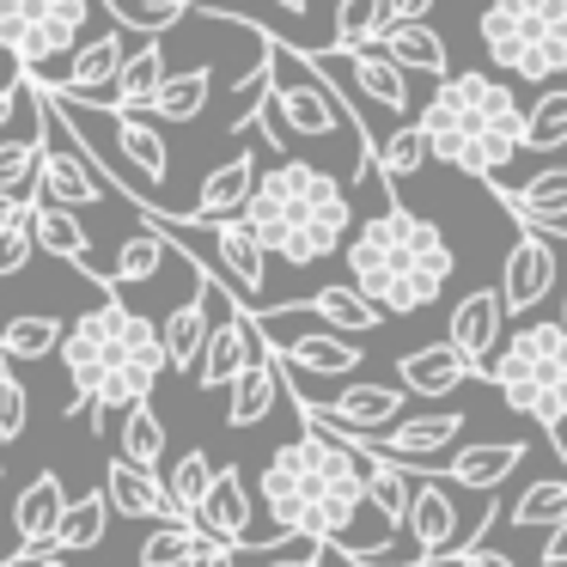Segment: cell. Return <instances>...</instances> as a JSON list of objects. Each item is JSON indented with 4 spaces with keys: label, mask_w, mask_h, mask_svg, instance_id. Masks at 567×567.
I'll return each mask as SVG.
<instances>
[{
    "label": "cell",
    "mask_w": 567,
    "mask_h": 567,
    "mask_svg": "<svg viewBox=\"0 0 567 567\" xmlns=\"http://www.w3.org/2000/svg\"><path fill=\"white\" fill-rule=\"evenodd\" d=\"M165 257H172V245H165L159 233H135V238H123V250H116L111 281L116 287H141V281H153V275L165 269Z\"/></svg>",
    "instance_id": "obj_43"
},
{
    "label": "cell",
    "mask_w": 567,
    "mask_h": 567,
    "mask_svg": "<svg viewBox=\"0 0 567 567\" xmlns=\"http://www.w3.org/2000/svg\"><path fill=\"white\" fill-rule=\"evenodd\" d=\"M257 354H262V336H257V323H250V306L226 311V318H214V336H208V354H202V367H196V384L202 391H233Z\"/></svg>",
    "instance_id": "obj_19"
},
{
    "label": "cell",
    "mask_w": 567,
    "mask_h": 567,
    "mask_svg": "<svg viewBox=\"0 0 567 567\" xmlns=\"http://www.w3.org/2000/svg\"><path fill=\"white\" fill-rule=\"evenodd\" d=\"M68 488L55 470H38V476L19 488L13 501V530H19V555H55V530H62L68 518Z\"/></svg>",
    "instance_id": "obj_20"
},
{
    "label": "cell",
    "mask_w": 567,
    "mask_h": 567,
    "mask_svg": "<svg viewBox=\"0 0 567 567\" xmlns=\"http://www.w3.org/2000/svg\"><path fill=\"white\" fill-rule=\"evenodd\" d=\"M257 336L281 354V367H293V372H318V379H348V372H360V342L342 330H257Z\"/></svg>",
    "instance_id": "obj_16"
},
{
    "label": "cell",
    "mask_w": 567,
    "mask_h": 567,
    "mask_svg": "<svg viewBox=\"0 0 567 567\" xmlns=\"http://www.w3.org/2000/svg\"><path fill=\"white\" fill-rule=\"evenodd\" d=\"M257 494L269 506L275 530L323 543L336 555L354 549V525L372 513L367 457L323 427H306L299 440L275 445L262 476H257Z\"/></svg>",
    "instance_id": "obj_1"
},
{
    "label": "cell",
    "mask_w": 567,
    "mask_h": 567,
    "mask_svg": "<svg viewBox=\"0 0 567 567\" xmlns=\"http://www.w3.org/2000/svg\"><path fill=\"white\" fill-rule=\"evenodd\" d=\"M306 311H311V318H323L330 330H342V336H367V330H379V323H384V311L372 306L367 293H354L348 281L342 287H318V293L306 299Z\"/></svg>",
    "instance_id": "obj_33"
},
{
    "label": "cell",
    "mask_w": 567,
    "mask_h": 567,
    "mask_svg": "<svg viewBox=\"0 0 567 567\" xmlns=\"http://www.w3.org/2000/svg\"><path fill=\"white\" fill-rule=\"evenodd\" d=\"M506 525H518V530H555V525H567V476H537L513 501Z\"/></svg>",
    "instance_id": "obj_35"
},
{
    "label": "cell",
    "mask_w": 567,
    "mask_h": 567,
    "mask_svg": "<svg viewBox=\"0 0 567 567\" xmlns=\"http://www.w3.org/2000/svg\"><path fill=\"white\" fill-rule=\"evenodd\" d=\"M311 62L330 68V74H348L372 104H384V111H391L396 123H409V111H415L409 74H403V68H396L384 50H311Z\"/></svg>",
    "instance_id": "obj_12"
},
{
    "label": "cell",
    "mask_w": 567,
    "mask_h": 567,
    "mask_svg": "<svg viewBox=\"0 0 567 567\" xmlns=\"http://www.w3.org/2000/svg\"><path fill=\"white\" fill-rule=\"evenodd\" d=\"M31 421V391L13 379V372H0V440H19Z\"/></svg>",
    "instance_id": "obj_45"
},
{
    "label": "cell",
    "mask_w": 567,
    "mask_h": 567,
    "mask_svg": "<svg viewBox=\"0 0 567 567\" xmlns=\"http://www.w3.org/2000/svg\"><path fill=\"white\" fill-rule=\"evenodd\" d=\"M543 567H567V525H555L543 537Z\"/></svg>",
    "instance_id": "obj_51"
},
{
    "label": "cell",
    "mask_w": 567,
    "mask_h": 567,
    "mask_svg": "<svg viewBox=\"0 0 567 567\" xmlns=\"http://www.w3.org/2000/svg\"><path fill=\"white\" fill-rule=\"evenodd\" d=\"M104 13H111L123 31H147V38H159V31H172L184 13H196V0H104Z\"/></svg>",
    "instance_id": "obj_40"
},
{
    "label": "cell",
    "mask_w": 567,
    "mask_h": 567,
    "mask_svg": "<svg viewBox=\"0 0 567 567\" xmlns=\"http://www.w3.org/2000/svg\"><path fill=\"white\" fill-rule=\"evenodd\" d=\"M31 214V202L25 196H0V233H7V226H19Z\"/></svg>",
    "instance_id": "obj_53"
},
{
    "label": "cell",
    "mask_w": 567,
    "mask_h": 567,
    "mask_svg": "<svg viewBox=\"0 0 567 567\" xmlns=\"http://www.w3.org/2000/svg\"><path fill=\"white\" fill-rule=\"evenodd\" d=\"M62 342H68V323L62 318H43V311H25V318L0 323V354H7V360L62 354Z\"/></svg>",
    "instance_id": "obj_34"
},
{
    "label": "cell",
    "mask_w": 567,
    "mask_h": 567,
    "mask_svg": "<svg viewBox=\"0 0 567 567\" xmlns=\"http://www.w3.org/2000/svg\"><path fill=\"white\" fill-rule=\"evenodd\" d=\"M433 13V0H384V25H421Z\"/></svg>",
    "instance_id": "obj_48"
},
{
    "label": "cell",
    "mask_w": 567,
    "mask_h": 567,
    "mask_svg": "<svg viewBox=\"0 0 567 567\" xmlns=\"http://www.w3.org/2000/svg\"><path fill=\"white\" fill-rule=\"evenodd\" d=\"M104 494H111V506L123 518H159V525L184 518L172 506V488L159 482V470H141V464H128V457H111V464H104Z\"/></svg>",
    "instance_id": "obj_23"
},
{
    "label": "cell",
    "mask_w": 567,
    "mask_h": 567,
    "mask_svg": "<svg viewBox=\"0 0 567 567\" xmlns=\"http://www.w3.org/2000/svg\"><path fill=\"white\" fill-rule=\"evenodd\" d=\"M409 567H452V561H409Z\"/></svg>",
    "instance_id": "obj_56"
},
{
    "label": "cell",
    "mask_w": 567,
    "mask_h": 567,
    "mask_svg": "<svg viewBox=\"0 0 567 567\" xmlns=\"http://www.w3.org/2000/svg\"><path fill=\"white\" fill-rule=\"evenodd\" d=\"M530 445L525 440H488V445H457L452 464L440 476H452V488H476V494H494L518 464H525Z\"/></svg>",
    "instance_id": "obj_25"
},
{
    "label": "cell",
    "mask_w": 567,
    "mask_h": 567,
    "mask_svg": "<svg viewBox=\"0 0 567 567\" xmlns=\"http://www.w3.org/2000/svg\"><path fill=\"white\" fill-rule=\"evenodd\" d=\"M31 250H38V238H31V226L19 220V226H7L0 233V275H19L31 262Z\"/></svg>",
    "instance_id": "obj_46"
},
{
    "label": "cell",
    "mask_w": 567,
    "mask_h": 567,
    "mask_svg": "<svg viewBox=\"0 0 567 567\" xmlns=\"http://www.w3.org/2000/svg\"><path fill=\"white\" fill-rule=\"evenodd\" d=\"M506 323H513V311H506L501 287H476V293H464L452 306V336H445V342H452L470 367L488 372V360L501 354V342H506V336H501Z\"/></svg>",
    "instance_id": "obj_17"
},
{
    "label": "cell",
    "mask_w": 567,
    "mask_h": 567,
    "mask_svg": "<svg viewBox=\"0 0 567 567\" xmlns=\"http://www.w3.org/2000/svg\"><path fill=\"white\" fill-rule=\"evenodd\" d=\"M561 323H567V293H561Z\"/></svg>",
    "instance_id": "obj_57"
},
{
    "label": "cell",
    "mask_w": 567,
    "mask_h": 567,
    "mask_svg": "<svg viewBox=\"0 0 567 567\" xmlns=\"http://www.w3.org/2000/svg\"><path fill=\"white\" fill-rule=\"evenodd\" d=\"M233 561H238V549H233V543H220V537H208V530H202L196 555H189L184 567H233Z\"/></svg>",
    "instance_id": "obj_47"
},
{
    "label": "cell",
    "mask_w": 567,
    "mask_h": 567,
    "mask_svg": "<svg viewBox=\"0 0 567 567\" xmlns=\"http://www.w3.org/2000/svg\"><path fill=\"white\" fill-rule=\"evenodd\" d=\"M415 123L427 128V147L445 172L482 184H501V172L525 153V104L513 80L494 74H445Z\"/></svg>",
    "instance_id": "obj_5"
},
{
    "label": "cell",
    "mask_w": 567,
    "mask_h": 567,
    "mask_svg": "<svg viewBox=\"0 0 567 567\" xmlns=\"http://www.w3.org/2000/svg\"><path fill=\"white\" fill-rule=\"evenodd\" d=\"M111 494L104 488H86L74 506H68V518H62V530H55V555H86V549H99L104 543V530H111Z\"/></svg>",
    "instance_id": "obj_31"
},
{
    "label": "cell",
    "mask_w": 567,
    "mask_h": 567,
    "mask_svg": "<svg viewBox=\"0 0 567 567\" xmlns=\"http://www.w3.org/2000/svg\"><path fill=\"white\" fill-rule=\"evenodd\" d=\"M525 147H530V153L567 147V80H561V86H549V92H543V99L525 111Z\"/></svg>",
    "instance_id": "obj_41"
},
{
    "label": "cell",
    "mask_w": 567,
    "mask_h": 567,
    "mask_svg": "<svg viewBox=\"0 0 567 567\" xmlns=\"http://www.w3.org/2000/svg\"><path fill=\"white\" fill-rule=\"evenodd\" d=\"M62 372L74 384L68 396V415L92 409V415H128L153 396L165 372V336L153 318L128 311L116 293H104L92 311H80L68 323L62 342Z\"/></svg>",
    "instance_id": "obj_3"
},
{
    "label": "cell",
    "mask_w": 567,
    "mask_h": 567,
    "mask_svg": "<svg viewBox=\"0 0 567 567\" xmlns=\"http://www.w3.org/2000/svg\"><path fill=\"white\" fill-rule=\"evenodd\" d=\"M123 62H128L123 31H99L92 43H80V50H74L68 74L62 80H43V86L62 92V99L92 104V111H104V104H111V92H116V80H123Z\"/></svg>",
    "instance_id": "obj_15"
},
{
    "label": "cell",
    "mask_w": 567,
    "mask_h": 567,
    "mask_svg": "<svg viewBox=\"0 0 567 567\" xmlns=\"http://www.w3.org/2000/svg\"><path fill=\"white\" fill-rule=\"evenodd\" d=\"M196 543H202L196 518H172V525H159L147 543H141L135 567H184L189 555H196Z\"/></svg>",
    "instance_id": "obj_44"
},
{
    "label": "cell",
    "mask_w": 567,
    "mask_h": 567,
    "mask_svg": "<svg viewBox=\"0 0 567 567\" xmlns=\"http://www.w3.org/2000/svg\"><path fill=\"white\" fill-rule=\"evenodd\" d=\"M287 379H281V354H275L269 342H262V354L245 367V379L233 384V403H226V427H257V421H269V409L281 403Z\"/></svg>",
    "instance_id": "obj_26"
},
{
    "label": "cell",
    "mask_w": 567,
    "mask_h": 567,
    "mask_svg": "<svg viewBox=\"0 0 567 567\" xmlns=\"http://www.w3.org/2000/svg\"><path fill=\"white\" fill-rule=\"evenodd\" d=\"M482 379L501 391L506 409H518L525 421H537L549 433L555 457L567 464V445H561V427H567V323H518L513 336L501 342V354L488 360Z\"/></svg>",
    "instance_id": "obj_6"
},
{
    "label": "cell",
    "mask_w": 567,
    "mask_h": 567,
    "mask_svg": "<svg viewBox=\"0 0 567 567\" xmlns=\"http://www.w3.org/2000/svg\"><path fill=\"white\" fill-rule=\"evenodd\" d=\"M0 372H7V354H0Z\"/></svg>",
    "instance_id": "obj_58"
},
{
    "label": "cell",
    "mask_w": 567,
    "mask_h": 567,
    "mask_svg": "<svg viewBox=\"0 0 567 567\" xmlns=\"http://www.w3.org/2000/svg\"><path fill=\"white\" fill-rule=\"evenodd\" d=\"M116 457H128V464H141V470H153L165 457V421L153 403H141L123 415V427H116Z\"/></svg>",
    "instance_id": "obj_36"
},
{
    "label": "cell",
    "mask_w": 567,
    "mask_h": 567,
    "mask_svg": "<svg viewBox=\"0 0 567 567\" xmlns=\"http://www.w3.org/2000/svg\"><path fill=\"white\" fill-rule=\"evenodd\" d=\"M275 7H281V13H293V19H306V13H311V0H275Z\"/></svg>",
    "instance_id": "obj_55"
},
{
    "label": "cell",
    "mask_w": 567,
    "mask_h": 567,
    "mask_svg": "<svg viewBox=\"0 0 567 567\" xmlns=\"http://www.w3.org/2000/svg\"><path fill=\"white\" fill-rule=\"evenodd\" d=\"M25 226H31V238H38V250H50V257H62V262H74V269L92 275V233L80 226L74 208H55V202L31 196ZM92 281H99V275H92Z\"/></svg>",
    "instance_id": "obj_27"
},
{
    "label": "cell",
    "mask_w": 567,
    "mask_h": 567,
    "mask_svg": "<svg viewBox=\"0 0 567 567\" xmlns=\"http://www.w3.org/2000/svg\"><path fill=\"white\" fill-rule=\"evenodd\" d=\"M245 226L287 269H318L323 257L348 250L360 220H354V202H348L342 177H330L323 165H306V159H275L257 177Z\"/></svg>",
    "instance_id": "obj_4"
},
{
    "label": "cell",
    "mask_w": 567,
    "mask_h": 567,
    "mask_svg": "<svg viewBox=\"0 0 567 567\" xmlns=\"http://www.w3.org/2000/svg\"><path fill=\"white\" fill-rule=\"evenodd\" d=\"M555 275H561L555 245L525 226V233L513 238V250H506V262H501V299H506V311H513V318H530V311L549 299Z\"/></svg>",
    "instance_id": "obj_13"
},
{
    "label": "cell",
    "mask_w": 567,
    "mask_h": 567,
    "mask_svg": "<svg viewBox=\"0 0 567 567\" xmlns=\"http://www.w3.org/2000/svg\"><path fill=\"white\" fill-rule=\"evenodd\" d=\"M165 80H172V68H165V43L147 38V43H141V50L123 62V80H116V92H111V104H104V111H147V104L159 99ZM74 104H80V99H74ZM86 111H92V104H86Z\"/></svg>",
    "instance_id": "obj_29"
},
{
    "label": "cell",
    "mask_w": 567,
    "mask_h": 567,
    "mask_svg": "<svg viewBox=\"0 0 567 567\" xmlns=\"http://www.w3.org/2000/svg\"><path fill=\"white\" fill-rule=\"evenodd\" d=\"M257 153H233L226 165H214L208 177H202V196L196 208L184 214L189 226H214V220H238V214L250 208V196H257Z\"/></svg>",
    "instance_id": "obj_22"
},
{
    "label": "cell",
    "mask_w": 567,
    "mask_h": 567,
    "mask_svg": "<svg viewBox=\"0 0 567 567\" xmlns=\"http://www.w3.org/2000/svg\"><path fill=\"white\" fill-rule=\"evenodd\" d=\"M116 123V147H123V159L135 165L141 177H153V184H165L172 177V147H165L159 123H147L141 111H104Z\"/></svg>",
    "instance_id": "obj_30"
},
{
    "label": "cell",
    "mask_w": 567,
    "mask_h": 567,
    "mask_svg": "<svg viewBox=\"0 0 567 567\" xmlns=\"http://www.w3.org/2000/svg\"><path fill=\"white\" fill-rule=\"evenodd\" d=\"M384 208L354 226L348 238V287L367 293L384 318H415L452 287L457 250L427 214L403 208V184H384Z\"/></svg>",
    "instance_id": "obj_2"
},
{
    "label": "cell",
    "mask_w": 567,
    "mask_h": 567,
    "mask_svg": "<svg viewBox=\"0 0 567 567\" xmlns=\"http://www.w3.org/2000/svg\"><path fill=\"white\" fill-rule=\"evenodd\" d=\"M452 567H513V555H501V549H488V543H482V549H464Z\"/></svg>",
    "instance_id": "obj_50"
},
{
    "label": "cell",
    "mask_w": 567,
    "mask_h": 567,
    "mask_svg": "<svg viewBox=\"0 0 567 567\" xmlns=\"http://www.w3.org/2000/svg\"><path fill=\"white\" fill-rule=\"evenodd\" d=\"M196 233H208V245H214V275H220V281L245 299V306H257L262 287H269V250H262V238L245 226V214H238V220L196 226Z\"/></svg>",
    "instance_id": "obj_11"
},
{
    "label": "cell",
    "mask_w": 567,
    "mask_h": 567,
    "mask_svg": "<svg viewBox=\"0 0 567 567\" xmlns=\"http://www.w3.org/2000/svg\"><path fill=\"white\" fill-rule=\"evenodd\" d=\"M464 427H470L464 409H421V415H403L391 433H379V440H367V445L384 452V457H403L409 470H421L433 452H445V445L464 440ZM348 440H354V433H348Z\"/></svg>",
    "instance_id": "obj_18"
},
{
    "label": "cell",
    "mask_w": 567,
    "mask_h": 567,
    "mask_svg": "<svg viewBox=\"0 0 567 567\" xmlns=\"http://www.w3.org/2000/svg\"><path fill=\"white\" fill-rule=\"evenodd\" d=\"M269 111L287 135H306V141H330L336 128H348V111L336 99L330 74L311 62V50H287L275 38V92H269Z\"/></svg>",
    "instance_id": "obj_8"
},
{
    "label": "cell",
    "mask_w": 567,
    "mask_h": 567,
    "mask_svg": "<svg viewBox=\"0 0 567 567\" xmlns=\"http://www.w3.org/2000/svg\"><path fill=\"white\" fill-rule=\"evenodd\" d=\"M427 159H433V147H427V128H421V123H403V128H391V135L379 141V184H403V177H415Z\"/></svg>",
    "instance_id": "obj_37"
},
{
    "label": "cell",
    "mask_w": 567,
    "mask_h": 567,
    "mask_svg": "<svg viewBox=\"0 0 567 567\" xmlns=\"http://www.w3.org/2000/svg\"><path fill=\"white\" fill-rule=\"evenodd\" d=\"M482 50L506 80L549 92V80H567V0H488Z\"/></svg>",
    "instance_id": "obj_7"
},
{
    "label": "cell",
    "mask_w": 567,
    "mask_h": 567,
    "mask_svg": "<svg viewBox=\"0 0 567 567\" xmlns=\"http://www.w3.org/2000/svg\"><path fill=\"white\" fill-rule=\"evenodd\" d=\"M0 567H74L68 555H7Z\"/></svg>",
    "instance_id": "obj_54"
},
{
    "label": "cell",
    "mask_w": 567,
    "mask_h": 567,
    "mask_svg": "<svg viewBox=\"0 0 567 567\" xmlns=\"http://www.w3.org/2000/svg\"><path fill=\"white\" fill-rule=\"evenodd\" d=\"M31 111H38V99H31ZM38 172H43V116H38V141H0V196L31 202V177Z\"/></svg>",
    "instance_id": "obj_39"
},
{
    "label": "cell",
    "mask_w": 567,
    "mask_h": 567,
    "mask_svg": "<svg viewBox=\"0 0 567 567\" xmlns=\"http://www.w3.org/2000/svg\"><path fill=\"white\" fill-rule=\"evenodd\" d=\"M409 543H415V561H445V555H464L470 549V530H464V506H457L452 488H440L433 476L415 482V506H409Z\"/></svg>",
    "instance_id": "obj_10"
},
{
    "label": "cell",
    "mask_w": 567,
    "mask_h": 567,
    "mask_svg": "<svg viewBox=\"0 0 567 567\" xmlns=\"http://www.w3.org/2000/svg\"><path fill=\"white\" fill-rule=\"evenodd\" d=\"M494 196H501V208L513 214L518 226H530V233H567V165L561 172H537L525 189H506L494 184Z\"/></svg>",
    "instance_id": "obj_24"
},
{
    "label": "cell",
    "mask_w": 567,
    "mask_h": 567,
    "mask_svg": "<svg viewBox=\"0 0 567 567\" xmlns=\"http://www.w3.org/2000/svg\"><path fill=\"white\" fill-rule=\"evenodd\" d=\"M384 31V0H336L330 50H372Z\"/></svg>",
    "instance_id": "obj_38"
},
{
    "label": "cell",
    "mask_w": 567,
    "mask_h": 567,
    "mask_svg": "<svg viewBox=\"0 0 567 567\" xmlns=\"http://www.w3.org/2000/svg\"><path fill=\"white\" fill-rule=\"evenodd\" d=\"M92 19V0H0V50L25 74L43 62L80 50V31Z\"/></svg>",
    "instance_id": "obj_9"
},
{
    "label": "cell",
    "mask_w": 567,
    "mask_h": 567,
    "mask_svg": "<svg viewBox=\"0 0 567 567\" xmlns=\"http://www.w3.org/2000/svg\"><path fill=\"white\" fill-rule=\"evenodd\" d=\"M214 476H220V470L208 464V452H184V457H177V464L165 470V488H172V506H177V513L196 518L202 501H208V488H214Z\"/></svg>",
    "instance_id": "obj_42"
},
{
    "label": "cell",
    "mask_w": 567,
    "mask_h": 567,
    "mask_svg": "<svg viewBox=\"0 0 567 567\" xmlns=\"http://www.w3.org/2000/svg\"><path fill=\"white\" fill-rule=\"evenodd\" d=\"M208 99H214V68H184V74L165 80L159 99H153L141 116H159V123H196V116L208 111Z\"/></svg>",
    "instance_id": "obj_32"
},
{
    "label": "cell",
    "mask_w": 567,
    "mask_h": 567,
    "mask_svg": "<svg viewBox=\"0 0 567 567\" xmlns=\"http://www.w3.org/2000/svg\"><path fill=\"white\" fill-rule=\"evenodd\" d=\"M470 379H482V367H470V360L457 354L452 342H427V348H409V354L396 360V384H403L409 396H427V403H440V396L464 391Z\"/></svg>",
    "instance_id": "obj_21"
},
{
    "label": "cell",
    "mask_w": 567,
    "mask_h": 567,
    "mask_svg": "<svg viewBox=\"0 0 567 567\" xmlns=\"http://www.w3.org/2000/svg\"><path fill=\"white\" fill-rule=\"evenodd\" d=\"M323 561V543H306V549H281V555H269L262 567H318Z\"/></svg>",
    "instance_id": "obj_49"
},
{
    "label": "cell",
    "mask_w": 567,
    "mask_h": 567,
    "mask_svg": "<svg viewBox=\"0 0 567 567\" xmlns=\"http://www.w3.org/2000/svg\"><path fill=\"white\" fill-rule=\"evenodd\" d=\"M372 50H384L396 68H403V74H427V80H445V74H452L445 38L427 25V19H421V25H384Z\"/></svg>",
    "instance_id": "obj_28"
},
{
    "label": "cell",
    "mask_w": 567,
    "mask_h": 567,
    "mask_svg": "<svg viewBox=\"0 0 567 567\" xmlns=\"http://www.w3.org/2000/svg\"><path fill=\"white\" fill-rule=\"evenodd\" d=\"M220 275L196 269V293L184 299V306H172V318L159 323L165 336V367L172 372H196L202 354H208V336H214V299H220Z\"/></svg>",
    "instance_id": "obj_14"
},
{
    "label": "cell",
    "mask_w": 567,
    "mask_h": 567,
    "mask_svg": "<svg viewBox=\"0 0 567 567\" xmlns=\"http://www.w3.org/2000/svg\"><path fill=\"white\" fill-rule=\"evenodd\" d=\"M19 99H25V80L13 74V86H0V128L13 123V111H19Z\"/></svg>",
    "instance_id": "obj_52"
}]
</instances>
